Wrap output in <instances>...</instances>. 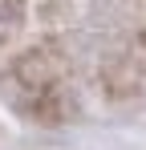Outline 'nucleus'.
<instances>
[{"label":"nucleus","mask_w":146,"mask_h":150,"mask_svg":"<svg viewBox=\"0 0 146 150\" xmlns=\"http://www.w3.org/2000/svg\"><path fill=\"white\" fill-rule=\"evenodd\" d=\"M24 25V0H0V41H8Z\"/></svg>","instance_id":"1"}]
</instances>
